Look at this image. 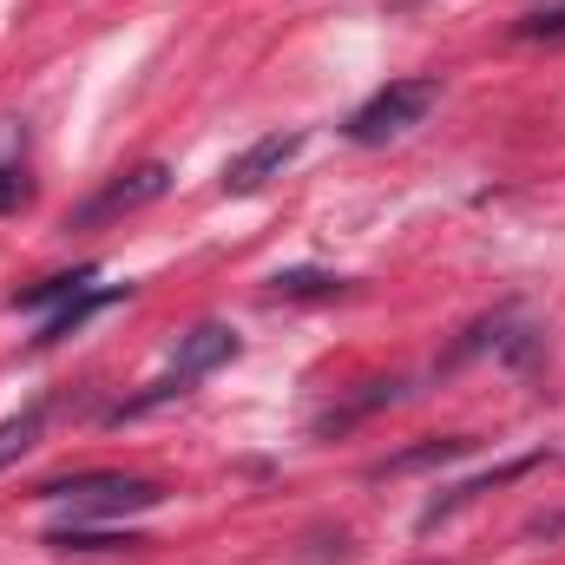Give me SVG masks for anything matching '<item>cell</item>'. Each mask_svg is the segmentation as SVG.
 I'll list each match as a JSON object with an SVG mask.
<instances>
[{
    "mask_svg": "<svg viewBox=\"0 0 565 565\" xmlns=\"http://www.w3.org/2000/svg\"><path fill=\"white\" fill-rule=\"evenodd\" d=\"M40 500L66 507L73 520H126V513H151L164 500V487L132 480V473H79V480H46Z\"/></svg>",
    "mask_w": 565,
    "mask_h": 565,
    "instance_id": "cell-1",
    "label": "cell"
},
{
    "mask_svg": "<svg viewBox=\"0 0 565 565\" xmlns=\"http://www.w3.org/2000/svg\"><path fill=\"white\" fill-rule=\"evenodd\" d=\"M434 106H440V79H395V86H382V93L349 119V139L355 145H388V139H402V132H415Z\"/></svg>",
    "mask_w": 565,
    "mask_h": 565,
    "instance_id": "cell-2",
    "label": "cell"
},
{
    "mask_svg": "<svg viewBox=\"0 0 565 565\" xmlns=\"http://www.w3.org/2000/svg\"><path fill=\"white\" fill-rule=\"evenodd\" d=\"M164 184H171V164H158V158H151V164H132V171H119L106 191H93V198L66 217V231H73V224H79V231H86V224H113V217H126V211H145L151 198H164Z\"/></svg>",
    "mask_w": 565,
    "mask_h": 565,
    "instance_id": "cell-3",
    "label": "cell"
},
{
    "mask_svg": "<svg viewBox=\"0 0 565 565\" xmlns=\"http://www.w3.org/2000/svg\"><path fill=\"white\" fill-rule=\"evenodd\" d=\"M302 151V132H270V139H257L250 151H237L231 164H224V191L231 198H250V191H264L270 178H282V164Z\"/></svg>",
    "mask_w": 565,
    "mask_h": 565,
    "instance_id": "cell-4",
    "label": "cell"
},
{
    "mask_svg": "<svg viewBox=\"0 0 565 565\" xmlns=\"http://www.w3.org/2000/svg\"><path fill=\"white\" fill-rule=\"evenodd\" d=\"M237 355V329L231 322H198L191 335H178V355H171V382H204L211 369H224Z\"/></svg>",
    "mask_w": 565,
    "mask_h": 565,
    "instance_id": "cell-5",
    "label": "cell"
},
{
    "mask_svg": "<svg viewBox=\"0 0 565 565\" xmlns=\"http://www.w3.org/2000/svg\"><path fill=\"white\" fill-rule=\"evenodd\" d=\"M53 553H79V559H99V553H139V533H113V526H93V520H66L46 533Z\"/></svg>",
    "mask_w": 565,
    "mask_h": 565,
    "instance_id": "cell-6",
    "label": "cell"
},
{
    "mask_svg": "<svg viewBox=\"0 0 565 565\" xmlns=\"http://www.w3.org/2000/svg\"><path fill=\"white\" fill-rule=\"evenodd\" d=\"M93 277H99V270H60V277L33 282V289H20V296H13V309H46V302H73V296H86V289H93Z\"/></svg>",
    "mask_w": 565,
    "mask_h": 565,
    "instance_id": "cell-7",
    "label": "cell"
},
{
    "mask_svg": "<svg viewBox=\"0 0 565 565\" xmlns=\"http://www.w3.org/2000/svg\"><path fill=\"white\" fill-rule=\"evenodd\" d=\"M473 440H422V447H408V454H395V460H382L375 467V480H388V473H415V467H440V460H460Z\"/></svg>",
    "mask_w": 565,
    "mask_h": 565,
    "instance_id": "cell-8",
    "label": "cell"
},
{
    "mask_svg": "<svg viewBox=\"0 0 565 565\" xmlns=\"http://www.w3.org/2000/svg\"><path fill=\"white\" fill-rule=\"evenodd\" d=\"M395 395H402V382H369V395H355L349 408H329V415L316 422V434H342L349 422H362V415H375V408H382V402H395Z\"/></svg>",
    "mask_w": 565,
    "mask_h": 565,
    "instance_id": "cell-9",
    "label": "cell"
},
{
    "mask_svg": "<svg viewBox=\"0 0 565 565\" xmlns=\"http://www.w3.org/2000/svg\"><path fill=\"white\" fill-rule=\"evenodd\" d=\"M113 296H119V289H86V296H73V302H60V316H53V322H46V329H40L33 342L46 349V342H60V335H73V329H79V322H86V316H93L99 302H113Z\"/></svg>",
    "mask_w": 565,
    "mask_h": 565,
    "instance_id": "cell-10",
    "label": "cell"
},
{
    "mask_svg": "<svg viewBox=\"0 0 565 565\" xmlns=\"http://www.w3.org/2000/svg\"><path fill=\"white\" fill-rule=\"evenodd\" d=\"M342 289V277H329V270H277L270 277V296H289V302H302V296H335Z\"/></svg>",
    "mask_w": 565,
    "mask_h": 565,
    "instance_id": "cell-11",
    "label": "cell"
},
{
    "mask_svg": "<svg viewBox=\"0 0 565 565\" xmlns=\"http://www.w3.org/2000/svg\"><path fill=\"white\" fill-rule=\"evenodd\" d=\"M513 33H520V40H533V46H565V0H559V7H540V13H526Z\"/></svg>",
    "mask_w": 565,
    "mask_h": 565,
    "instance_id": "cell-12",
    "label": "cell"
},
{
    "mask_svg": "<svg viewBox=\"0 0 565 565\" xmlns=\"http://www.w3.org/2000/svg\"><path fill=\"white\" fill-rule=\"evenodd\" d=\"M33 434H40V408H26L20 422H0V467H7V460H20V454L33 447Z\"/></svg>",
    "mask_w": 565,
    "mask_h": 565,
    "instance_id": "cell-13",
    "label": "cell"
},
{
    "mask_svg": "<svg viewBox=\"0 0 565 565\" xmlns=\"http://www.w3.org/2000/svg\"><path fill=\"white\" fill-rule=\"evenodd\" d=\"M33 198V184H26V171H13V164H0V211H20Z\"/></svg>",
    "mask_w": 565,
    "mask_h": 565,
    "instance_id": "cell-14",
    "label": "cell"
}]
</instances>
